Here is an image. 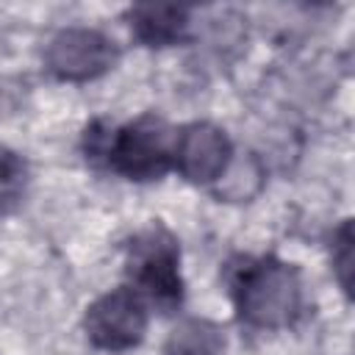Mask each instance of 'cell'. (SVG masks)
I'll return each instance as SVG.
<instances>
[{"label": "cell", "mask_w": 355, "mask_h": 355, "mask_svg": "<svg viewBox=\"0 0 355 355\" xmlns=\"http://www.w3.org/2000/svg\"><path fill=\"white\" fill-rule=\"evenodd\" d=\"M333 272L344 294L352 291V222L344 219L333 230Z\"/></svg>", "instance_id": "cell-10"}, {"label": "cell", "mask_w": 355, "mask_h": 355, "mask_svg": "<svg viewBox=\"0 0 355 355\" xmlns=\"http://www.w3.org/2000/svg\"><path fill=\"white\" fill-rule=\"evenodd\" d=\"M119 58V47L111 36L97 28H64L58 31L44 50V67L67 83H86L108 69H114Z\"/></svg>", "instance_id": "cell-4"}, {"label": "cell", "mask_w": 355, "mask_h": 355, "mask_svg": "<svg viewBox=\"0 0 355 355\" xmlns=\"http://www.w3.org/2000/svg\"><path fill=\"white\" fill-rule=\"evenodd\" d=\"M230 294L241 322L258 330L288 327L302 311L300 272L275 255L247 258L230 280Z\"/></svg>", "instance_id": "cell-2"}, {"label": "cell", "mask_w": 355, "mask_h": 355, "mask_svg": "<svg viewBox=\"0 0 355 355\" xmlns=\"http://www.w3.org/2000/svg\"><path fill=\"white\" fill-rule=\"evenodd\" d=\"M130 33L147 47H172L189 36V8L175 3H139L128 11Z\"/></svg>", "instance_id": "cell-7"}, {"label": "cell", "mask_w": 355, "mask_h": 355, "mask_svg": "<svg viewBox=\"0 0 355 355\" xmlns=\"http://www.w3.org/2000/svg\"><path fill=\"white\" fill-rule=\"evenodd\" d=\"M83 330L97 349L125 352L147 333V302L133 288H114L97 297L83 316Z\"/></svg>", "instance_id": "cell-5"}, {"label": "cell", "mask_w": 355, "mask_h": 355, "mask_svg": "<svg viewBox=\"0 0 355 355\" xmlns=\"http://www.w3.org/2000/svg\"><path fill=\"white\" fill-rule=\"evenodd\" d=\"M28 183H31L28 161L17 150L0 144V214H11L22 205L28 194Z\"/></svg>", "instance_id": "cell-9"}, {"label": "cell", "mask_w": 355, "mask_h": 355, "mask_svg": "<svg viewBox=\"0 0 355 355\" xmlns=\"http://www.w3.org/2000/svg\"><path fill=\"white\" fill-rule=\"evenodd\" d=\"M225 333L211 319H183L172 327L164 355H222Z\"/></svg>", "instance_id": "cell-8"}, {"label": "cell", "mask_w": 355, "mask_h": 355, "mask_svg": "<svg viewBox=\"0 0 355 355\" xmlns=\"http://www.w3.org/2000/svg\"><path fill=\"white\" fill-rule=\"evenodd\" d=\"M125 272L130 277V288L155 308L175 311L183 300V277H180V247L178 239L164 225H150L139 230L125 252Z\"/></svg>", "instance_id": "cell-3"}, {"label": "cell", "mask_w": 355, "mask_h": 355, "mask_svg": "<svg viewBox=\"0 0 355 355\" xmlns=\"http://www.w3.org/2000/svg\"><path fill=\"white\" fill-rule=\"evenodd\" d=\"M233 161V144L222 128L214 122H191L175 136L178 172L197 186H208L225 178Z\"/></svg>", "instance_id": "cell-6"}, {"label": "cell", "mask_w": 355, "mask_h": 355, "mask_svg": "<svg viewBox=\"0 0 355 355\" xmlns=\"http://www.w3.org/2000/svg\"><path fill=\"white\" fill-rule=\"evenodd\" d=\"M83 150L86 158H103L122 178L147 183L169 172L175 158V133L155 114H144L122 128L94 122L83 133Z\"/></svg>", "instance_id": "cell-1"}]
</instances>
